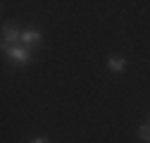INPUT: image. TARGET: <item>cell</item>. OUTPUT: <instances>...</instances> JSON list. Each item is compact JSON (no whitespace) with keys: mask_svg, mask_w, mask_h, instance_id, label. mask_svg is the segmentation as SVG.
Instances as JSON below:
<instances>
[{"mask_svg":"<svg viewBox=\"0 0 150 143\" xmlns=\"http://www.w3.org/2000/svg\"><path fill=\"white\" fill-rule=\"evenodd\" d=\"M5 52V57L10 60V64H17V67H26L29 62H31V57H33V48H29V45H12V48H7V50H3Z\"/></svg>","mask_w":150,"mask_h":143,"instance_id":"6da1fadb","label":"cell"},{"mask_svg":"<svg viewBox=\"0 0 150 143\" xmlns=\"http://www.w3.org/2000/svg\"><path fill=\"white\" fill-rule=\"evenodd\" d=\"M22 43V29H19V24L17 22H5L3 24V50H7V48H12V45H19Z\"/></svg>","mask_w":150,"mask_h":143,"instance_id":"7a4b0ae2","label":"cell"},{"mask_svg":"<svg viewBox=\"0 0 150 143\" xmlns=\"http://www.w3.org/2000/svg\"><path fill=\"white\" fill-rule=\"evenodd\" d=\"M43 43V31L36 29V26H29V29H22V45H29V48H38Z\"/></svg>","mask_w":150,"mask_h":143,"instance_id":"3957f363","label":"cell"},{"mask_svg":"<svg viewBox=\"0 0 150 143\" xmlns=\"http://www.w3.org/2000/svg\"><path fill=\"white\" fill-rule=\"evenodd\" d=\"M105 67H107V72H112V74H122V72L129 67V60L124 55H107Z\"/></svg>","mask_w":150,"mask_h":143,"instance_id":"277c9868","label":"cell"},{"mask_svg":"<svg viewBox=\"0 0 150 143\" xmlns=\"http://www.w3.org/2000/svg\"><path fill=\"white\" fill-rule=\"evenodd\" d=\"M138 138H141L143 143L150 141V124H141V127H138Z\"/></svg>","mask_w":150,"mask_h":143,"instance_id":"5b68a950","label":"cell"},{"mask_svg":"<svg viewBox=\"0 0 150 143\" xmlns=\"http://www.w3.org/2000/svg\"><path fill=\"white\" fill-rule=\"evenodd\" d=\"M29 143H52L48 136H43V134H36V136H31L29 138Z\"/></svg>","mask_w":150,"mask_h":143,"instance_id":"8992f818","label":"cell"}]
</instances>
